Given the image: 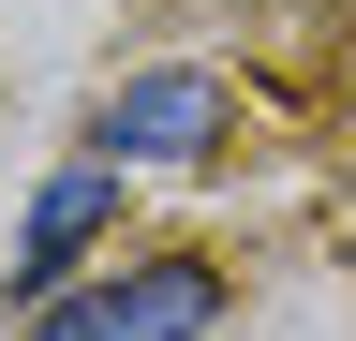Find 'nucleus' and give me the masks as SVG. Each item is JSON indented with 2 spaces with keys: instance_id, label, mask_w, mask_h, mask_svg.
<instances>
[{
  "instance_id": "nucleus-1",
  "label": "nucleus",
  "mask_w": 356,
  "mask_h": 341,
  "mask_svg": "<svg viewBox=\"0 0 356 341\" xmlns=\"http://www.w3.org/2000/svg\"><path fill=\"white\" fill-rule=\"evenodd\" d=\"M208 312H222V267H208V252H149V267L60 282L30 312V341H208Z\"/></svg>"
},
{
  "instance_id": "nucleus-3",
  "label": "nucleus",
  "mask_w": 356,
  "mask_h": 341,
  "mask_svg": "<svg viewBox=\"0 0 356 341\" xmlns=\"http://www.w3.org/2000/svg\"><path fill=\"white\" fill-rule=\"evenodd\" d=\"M119 178H134V163H104V149H89V163H60V178L30 193V238H15V282H30V297H60V267L119 223Z\"/></svg>"
},
{
  "instance_id": "nucleus-2",
  "label": "nucleus",
  "mask_w": 356,
  "mask_h": 341,
  "mask_svg": "<svg viewBox=\"0 0 356 341\" xmlns=\"http://www.w3.org/2000/svg\"><path fill=\"white\" fill-rule=\"evenodd\" d=\"M222 74H134V90H104V119H89V149L104 163H149V178H193V163H222Z\"/></svg>"
}]
</instances>
